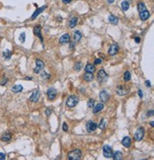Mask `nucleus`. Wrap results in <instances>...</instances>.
Returning <instances> with one entry per match:
<instances>
[{"label":"nucleus","instance_id":"f257e3e1","mask_svg":"<svg viewBox=\"0 0 154 160\" xmlns=\"http://www.w3.org/2000/svg\"><path fill=\"white\" fill-rule=\"evenodd\" d=\"M82 158V152L79 149H75L69 153L68 159L69 160H81Z\"/></svg>","mask_w":154,"mask_h":160},{"label":"nucleus","instance_id":"f03ea898","mask_svg":"<svg viewBox=\"0 0 154 160\" xmlns=\"http://www.w3.org/2000/svg\"><path fill=\"white\" fill-rule=\"evenodd\" d=\"M79 102V98L77 95H70L69 98L67 99V106L70 107V108H73L75 107L77 104Z\"/></svg>","mask_w":154,"mask_h":160},{"label":"nucleus","instance_id":"7ed1b4c3","mask_svg":"<svg viewBox=\"0 0 154 160\" xmlns=\"http://www.w3.org/2000/svg\"><path fill=\"white\" fill-rule=\"evenodd\" d=\"M107 79H108V74H107L106 71L104 69L99 70V72L97 73V80H98V82L99 83H103V82H105Z\"/></svg>","mask_w":154,"mask_h":160},{"label":"nucleus","instance_id":"20e7f679","mask_svg":"<svg viewBox=\"0 0 154 160\" xmlns=\"http://www.w3.org/2000/svg\"><path fill=\"white\" fill-rule=\"evenodd\" d=\"M144 135H145V129L143 127H140L136 130V132L134 134V139L136 141H141L144 138Z\"/></svg>","mask_w":154,"mask_h":160},{"label":"nucleus","instance_id":"39448f33","mask_svg":"<svg viewBox=\"0 0 154 160\" xmlns=\"http://www.w3.org/2000/svg\"><path fill=\"white\" fill-rule=\"evenodd\" d=\"M47 95H48V99L52 101L56 98V95H57V90L54 89V88H49L47 92Z\"/></svg>","mask_w":154,"mask_h":160},{"label":"nucleus","instance_id":"423d86ee","mask_svg":"<svg viewBox=\"0 0 154 160\" xmlns=\"http://www.w3.org/2000/svg\"><path fill=\"white\" fill-rule=\"evenodd\" d=\"M103 154L106 158H110L112 157V149L110 146L108 145H105L103 147Z\"/></svg>","mask_w":154,"mask_h":160},{"label":"nucleus","instance_id":"0eeeda50","mask_svg":"<svg viewBox=\"0 0 154 160\" xmlns=\"http://www.w3.org/2000/svg\"><path fill=\"white\" fill-rule=\"evenodd\" d=\"M39 97H40V92H39V90H35V91L31 94V95L30 96L29 101L35 103V102H37V101L39 100Z\"/></svg>","mask_w":154,"mask_h":160},{"label":"nucleus","instance_id":"6e6552de","mask_svg":"<svg viewBox=\"0 0 154 160\" xmlns=\"http://www.w3.org/2000/svg\"><path fill=\"white\" fill-rule=\"evenodd\" d=\"M99 98H100V100H101L103 103H106L108 99H109V94H108L107 91L103 90V91H101L100 94H99Z\"/></svg>","mask_w":154,"mask_h":160},{"label":"nucleus","instance_id":"1a4fd4ad","mask_svg":"<svg viewBox=\"0 0 154 160\" xmlns=\"http://www.w3.org/2000/svg\"><path fill=\"white\" fill-rule=\"evenodd\" d=\"M116 93L117 95L121 96L126 95L127 93H128V88L127 87H125V86H118L117 87V90H116Z\"/></svg>","mask_w":154,"mask_h":160},{"label":"nucleus","instance_id":"9d476101","mask_svg":"<svg viewBox=\"0 0 154 160\" xmlns=\"http://www.w3.org/2000/svg\"><path fill=\"white\" fill-rule=\"evenodd\" d=\"M44 67H45V64L43 61H41L40 59H36V68L33 70V72L35 73H39L40 71L44 69Z\"/></svg>","mask_w":154,"mask_h":160},{"label":"nucleus","instance_id":"9b49d317","mask_svg":"<svg viewBox=\"0 0 154 160\" xmlns=\"http://www.w3.org/2000/svg\"><path fill=\"white\" fill-rule=\"evenodd\" d=\"M98 128V125L96 123H94L93 121H89L87 123V131L89 132H93L96 131V129Z\"/></svg>","mask_w":154,"mask_h":160},{"label":"nucleus","instance_id":"f8f14e48","mask_svg":"<svg viewBox=\"0 0 154 160\" xmlns=\"http://www.w3.org/2000/svg\"><path fill=\"white\" fill-rule=\"evenodd\" d=\"M33 32H34V34H35L37 37H39V38H40V40H41V42H42V44H43L44 39H43V36L41 35V27H40L39 25L35 26V27H34V29H33Z\"/></svg>","mask_w":154,"mask_h":160},{"label":"nucleus","instance_id":"ddd939ff","mask_svg":"<svg viewBox=\"0 0 154 160\" xmlns=\"http://www.w3.org/2000/svg\"><path fill=\"white\" fill-rule=\"evenodd\" d=\"M103 109H104V103H96V104L94 105V107H93L92 112L94 114H96V113L101 112Z\"/></svg>","mask_w":154,"mask_h":160},{"label":"nucleus","instance_id":"4468645a","mask_svg":"<svg viewBox=\"0 0 154 160\" xmlns=\"http://www.w3.org/2000/svg\"><path fill=\"white\" fill-rule=\"evenodd\" d=\"M118 50H119V47L117 44H112L108 49V53L110 55H115L118 52Z\"/></svg>","mask_w":154,"mask_h":160},{"label":"nucleus","instance_id":"2eb2a0df","mask_svg":"<svg viewBox=\"0 0 154 160\" xmlns=\"http://www.w3.org/2000/svg\"><path fill=\"white\" fill-rule=\"evenodd\" d=\"M139 15H140V18H141V20H143V21L147 20V19L149 18V16H150V14H149V12H148L147 10H145V11H143V12L139 13Z\"/></svg>","mask_w":154,"mask_h":160},{"label":"nucleus","instance_id":"dca6fc26","mask_svg":"<svg viewBox=\"0 0 154 160\" xmlns=\"http://www.w3.org/2000/svg\"><path fill=\"white\" fill-rule=\"evenodd\" d=\"M70 40V34H69V33H65V34H63L61 37H60L59 42H60L61 44H66V43H69Z\"/></svg>","mask_w":154,"mask_h":160},{"label":"nucleus","instance_id":"f3484780","mask_svg":"<svg viewBox=\"0 0 154 160\" xmlns=\"http://www.w3.org/2000/svg\"><path fill=\"white\" fill-rule=\"evenodd\" d=\"M122 145L126 148H129L131 146V139L129 136H125L122 139Z\"/></svg>","mask_w":154,"mask_h":160},{"label":"nucleus","instance_id":"a211bd4d","mask_svg":"<svg viewBox=\"0 0 154 160\" xmlns=\"http://www.w3.org/2000/svg\"><path fill=\"white\" fill-rule=\"evenodd\" d=\"M77 23H78V18H77L76 16L71 17V18L70 19V21H69V27H70V29H73L77 25Z\"/></svg>","mask_w":154,"mask_h":160},{"label":"nucleus","instance_id":"6ab92c4d","mask_svg":"<svg viewBox=\"0 0 154 160\" xmlns=\"http://www.w3.org/2000/svg\"><path fill=\"white\" fill-rule=\"evenodd\" d=\"M46 8H47L46 6H43V7H41V8H38V9L35 11V13H34V14L31 15V19L33 20L35 17H37V16H38V15H40V14H41V13H42V12H43V11H44Z\"/></svg>","mask_w":154,"mask_h":160},{"label":"nucleus","instance_id":"aec40b11","mask_svg":"<svg viewBox=\"0 0 154 160\" xmlns=\"http://www.w3.org/2000/svg\"><path fill=\"white\" fill-rule=\"evenodd\" d=\"M94 71H95V67H94V65L91 64V63L87 64V66L85 67V72H86V73H94Z\"/></svg>","mask_w":154,"mask_h":160},{"label":"nucleus","instance_id":"412c9836","mask_svg":"<svg viewBox=\"0 0 154 160\" xmlns=\"http://www.w3.org/2000/svg\"><path fill=\"white\" fill-rule=\"evenodd\" d=\"M112 157H113V160H122V158H123V153L121 152L117 151L114 153H112Z\"/></svg>","mask_w":154,"mask_h":160},{"label":"nucleus","instance_id":"4be33fe9","mask_svg":"<svg viewBox=\"0 0 154 160\" xmlns=\"http://www.w3.org/2000/svg\"><path fill=\"white\" fill-rule=\"evenodd\" d=\"M11 138H12V134H11V132H6V133H4V134L2 135L1 140L4 141V142H9V141L11 140Z\"/></svg>","mask_w":154,"mask_h":160},{"label":"nucleus","instance_id":"5701e85b","mask_svg":"<svg viewBox=\"0 0 154 160\" xmlns=\"http://www.w3.org/2000/svg\"><path fill=\"white\" fill-rule=\"evenodd\" d=\"M83 77H84V80H85V81L90 82V81L93 80V78H94V75H93V73H85Z\"/></svg>","mask_w":154,"mask_h":160},{"label":"nucleus","instance_id":"b1692460","mask_svg":"<svg viewBox=\"0 0 154 160\" xmlns=\"http://www.w3.org/2000/svg\"><path fill=\"white\" fill-rule=\"evenodd\" d=\"M23 91V86L22 85H14L13 88H12V92L13 93H20Z\"/></svg>","mask_w":154,"mask_h":160},{"label":"nucleus","instance_id":"393cba45","mask_svg":"<svg viewBox=\"0 0 154 160\" xmlns=\"http://www.w3.org/2000/svg\"><path fill=\"white\" fill-rule=\"evenodd\" d=\"M108 22L110 23V24H113V25H116V24H118V18L116 17V16L114 15H109L108 16Z\"/></svg>","mask_w":154,"mask_h":160},{"label":"nucleus","instance_id":"a878e982","mask_svg":"<svg viewBox=\"0 0 154 160\" xmlns=\"http://www.w3.org/2000/svg\"><path fill=\"white\" fill-rule=\"evenodd\" d=\"M73 35H74V41H75V42L80 41L81 38H82V32H80V31H75Z\"/></svg>","mask_w":154,"mask_h":160},{"label":"nucleus","instance_id":"bb28decb","mask_svg":"<svg viewBox=\"0 0 154 160\" xmlns=\"http://www.w3.org/2000/svg\"><path fill=\"white\" fill-rule=\"evenodd\" d=\"M3 56L6 58V59H10L11 56H12V51L10 50H5L3 51Z\"/></svg>","mask_w":154,"mask_h":160},{"label":"nucleus","instance_id":"cd10ccee","mask_svg":"<svg viewBox=\"0 0 154 160\" xmlns=\"http://www.w3.org/2000/svg\"><path fill=\"white\" fill-rule=\"evenodd\" d=\"M121 6H122L123 11H127V10L129 9V3H128V1H126V0H125V1L122 2Z\"/></svg>","mask_w":154,"mask_h":160},{"label":"nucleus","instance_id":"c85d7f7f","mask_svg":"<svg viewBox=\"0 0 154 160\" xmlns=\"http://www.w3.org/2000/svg\"><path fill=\"white\" fill-rule=\"evenodd\" d=\"M131 78V74H130V73L128 72V71H126V72H125V73H124V80L126 81V82H127V81H129Z\"/></svg>","mask_w":154,"mask_h":160},{"label":"nucleus","instance_id":"c756f323","mask_svg":"<svg viewBox=\"0 0 154 160\" xmlns=\"http://www.w3.org/2000/svg\"><path fill=\"white\" fill-rule=\"evenodd\" d=\"M145 10H147V8H146V5L143 3V2H140L138 4V11L139 13H141V12H143V11H145Z\"/></svg>","mask_w":154,"mask_h":160},{"label":"nucleus","instance_id":"7c9ffc66","mask_svg":"<svg viewBox=\"0 0 154 160\" xmlns=\"http://www.w3.org/2000/svg\"><path fill=\"white\" fill-rule=\"evenodd\" d=\"M82 68H83V66H82V63L81 62H77L76 64L74 65V70L76 71V72H79V71H81L82 70Z\"/></svg>","mask_w":154,"mask_h":160},{"label":"nucleus","instance_id":"2f4dec72","mask_svg":"<svg viewBox=\"0 0 154 160\" xmlns=\"http://www.w3.org/2000/svg\"><path fill=\"white\" fill-rule=\"evenodd\" d=\"M106 124H107V122H106V120L103 118L102 120H101V122H100V124L98 125V127L101 129V130H104V129L106 128Z\"/></svg>","mask_w":154,"mask_h":160},{"label":"nucleus","instance_id":"473e14b6","mask_svg":"<svg viewBox=\"0 0 154 160\" xmlns=\"http://www.w3.org/2000/svg\"><path fill=\"white\" fill-rule=\"evenodd\" d=\"M94 105H95V101H94V99H92V98L89 99V101H88V107H89V108H93Z\"/></svg>","mask_w":154,"mask_h":160},{"label":"nucleus","instance_id":"72a5a7b5","mask_svg":"<svg viewBox=\"0 0 154 160\" xmlns=\"http://www.w3.org/2000/svg\"><path fill=\"white\" fill-rule=\"evenodd\" d=\"M25 39H26V34H25V32H22L20 34V36H19V40H20V42L24 43L25 42Z\"/></svg>","mask_w":154,"mask_h":160},{"label":"nucleus","instance_id":"f704fd0d","mask_svg":"<svg viewBox=\"0 0 154 160\" xmlns=\"http://www.w3.org/2000/svg\"><path fill=\"white\" fill-rule=\"evenodd\" d=\"M62 128H63V131H68V130H69L68 124H67L66 122H64V123H63V127H62Z\"/></svg>","mask_w":154,"mask_h":160},{"label":"nucleus","instance_id":"c9c22d12","mask_svg":"<svg viewBox=\"0 0 154 160\" xmlns=\"http://www.w3.org/2000/svg\"><path fill=\"white\" fill-rule=\"evenodd\" d=\"M51 112H52V110L51 109H49V108H48L46 110V112H45V113H46L47 116H49L50 114H51Z\"/></svg>","mask_w":154,"mask_h":160},{"label":"nucleus","instance_id":"e433bc0d","mask_svg":"<svg viewBox=\"0 0 154 160\" xmlns=\"http://www.w3.org/2000/svg\"><path fill=\"white\" fill-rule=\"evenodd\" d=\"M41 77H42V78H47V79H48V78L49 77V74H47L46 72H43V73L41 74Z\"/></svg>","mask_w":154,"mask_h":160},{"label":"nucleus","instance_id":"4c0bfd02","mask_svg":"<svg viewBox=\"0 0 154 160\" xmlns=\"http://www.w3.org/2000/svg\"><path fill=\"white\" fill-rule=\"evenodd\" d=\"M101 63H102V59H100V58H97V59H95V61H94V64L95 65L101 64Z\"/></svg>","mask_w":154,"mask_h":160},{"label":"nucleus","instance_id":"58836bf2","mask_svg":"<svg viewBox=\"0 0 154 160\" xmlns=\"http://www.w3.org/2000/svg\"><path fill=\"white\" fill-rule=\"evenodd\" d=\"M6 159V154L3 153H0V160H5Z\"/></svg>","mask_w":154,"mask_h":160},{"label":"nucleus","instance_id":"ea45409f","mask_svg":"<svg viewBox=\"0 0 154 160\" xmlns=\"http://www.w3.org/2000/svg\"><path fill=\"white\" fill-rule=\"evenodd\" d=\"M3 80H4V81H2V82L0 83V85H2V86H3V85H5V84L7 83V81H8V79H7V78H5V79H3Z\"/></svg>","mask_w":154,"mask_h":160},{"label":"nucleus","instance_id":"a19ab883","mask_svg":"<svg viewBox=\"0 0 154 160\" xmlns=\"http://www.w3.org/2000/svg\"><path fill=\"white\" fill-rule=\"evenodd\" d=\"M138 95H139V96H140V97H141V98H142V97H143V95H144V94H143V92H142V91H141V90H139L138 91Z\"/></svg>","mask_w":154,"mask_h":160},{"label":"nucleus","instance_id":"79ce46f5","mask_svg":"<svg viewBox=\"0 0 154 160\" xmlns=\"http://www.w3.org/2000/svg\"><path fill=\"white\" fill-rule=\"evenodd\" d=\"M145 84H146V86H147V87H150V85H151V84H150V82H149L148 80H147Z\"/></svg>","mask_w":154,"mask_h":160},{"label":"nucleus","instance_id":"37998d69","mask_svg":"<svg viewBox=\"0 0 154 160\" xmlns=\"http://www.w3.org/2000/svg\"><path fill=\"white\" fill-rule=\"evenodd\" d=\"M64 3H66V4H68V3H70V2H71V0H62Z\"/></svg>","mask_w":154,"mask_h":160},{"label":"nucleus","instance_id":"c03bdc74","mask_svg":"<svg viewBox=\"0 0 154 160\" xmlns=\"http://www.w3.org/2000/svg\"><path fill=\"white\" fill-rule=\"evenodd\" d=\"M147 115L149 116V115H153V111H150V112H147Z\"/></svg>","mask_w":154,"mask_h":160},{"label":"nucleus","instance_id":"a18cd8bd","mask_svg":"<svg viewBox=\"0 0 154 160\" xmlns=\"http://www.w3.org/2000/svg\"><path fill=\"white\" fill-rule=\"evenodd\" d=\"M135 41H136L137 43H139V42H140V38H139V37H135Z\"/></svg>","mask_w":154,"mask_h":160},{"label":"nucleus","instance_id":"49530a36","mask_svg":"<svg viewBox=\"0 0 154 160\" xmlns=\"http://www.w3.org/2000/svg\"><path fill=\"white\" fill-rule=\"evenodd\" d=\"M107 1H108V3H109V4H112L114 2V0H107Z\"/></svg>","mask_w":154,"mask_h":160},{"label":"nucleus","instance_id":"de8ad7c7","mask_svg":"<svg viewBox=\"0 0 154 160\" xmlns=\"http://www.w3.org/2000/svg\"><path fill=\"white\" fill-rule=\"evenodd\" d=\"M153 125H154L153 121H151V122H150V126H151V127H153Z\"/></svg>","mask_w":154,"mask_h":160},{"label":"nucleus","instance_id":"09e8293b","mask_svg":"<svg viewBox=\"0 0 154 160\" xmlns=\"http://www.w3.org/2000/svg\"><path fill=\"white\" fill-rule=\"evenodd\" d=\"M25 79H26V80H31V77H26Z\"/></svg>","mask_w":154,"mask_h":160}]
</instances>
